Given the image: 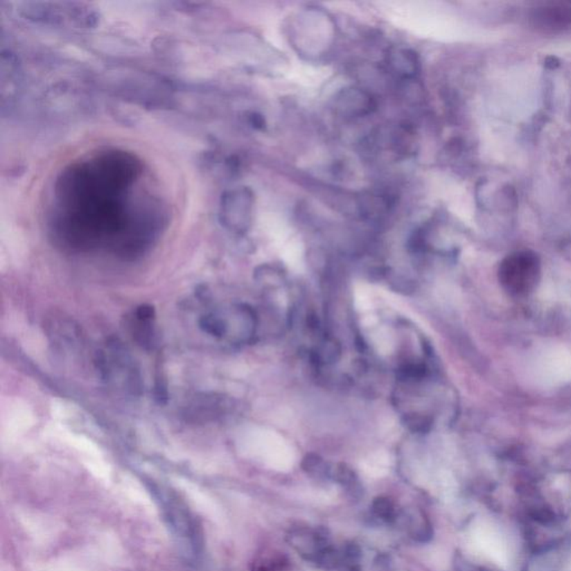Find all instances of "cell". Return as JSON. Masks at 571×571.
Segmentation results:
<instances>
[{
	"mask_svg": "<svg viewBox=\"0 0 571 571\" xmlns=\"http://www.w3.org/2000/svg\"><path fill=\"white\" fill-rule=\"evenodd\" d=\"M387 64L395 75L406 80L416 78L421 71V62L417 53L404 47L392 49L387 53Z\"/></svg>",
	"mask_w": 571,
	"mask_h": 571,
	"instance_id": "obj_9",
	"label": "cell"
},
{
	"mask_svg": "<svg viewBox=\"0 0 571 571\" xmlns=\"http://www.w3.org/2000/svg\"><path fill=\"white\" fill-rule=\"evenodd\" d=\"M455 568L457 571H481L480 568H477V565H472L462 557H457L455 560Z\"/></svg>",
	"mask_w": 571,
	"mask_h": 571,
	"instance_id": "obj_17",
	"label": "cell"
},
{
	"mask_svg": "<svg viewBox=\"0 0 571 571\" xmlns=\"http://www.w3.org/2000/svg\"><path fill=\"white\" fill-rule=\"evenodd\" d=\"M287 560L283 556H269V557H259L254 560L252 565V571H286L287 570Z\"/></svg>",
	"mask_w": 571,
	"mask_h": 571,
	"instance_id": "obj_14",
	"label": "cell"
},
{
	"mask_svg": "<svg viewBox=\"0 0 571 571\" xmlns=\"http://www.w3.org/2000/svg\"><path fill=\"white\" fill-rule=\"evenodd\" d=\"M132 336L144 349H153L157 344L155 310L152 306L141 305L133 310L129 318Z\"/></svg>",
	"mask_w": 571,
	"mask_h": 571,
	"instance_id": "obj_8",
	"label": "cell"
},
{
	"mask_svg": "<svg viewBox=\"0 0 571 571\" xmlns=\"http://www.w3.org/2000/svg\"><path fill=\"white\" fill-rule=\"evenodd\" d=\"M234 403L219 395L202 394L192 397L184 406L183 414L193 423H209L219 420L231 412Z\"/></svg>",
	"mask_w": 571,
	"mask_h": 571,
	"instance_id": "obj_6",
	"label": "cell"
},
{
	"mask_svg": "<svg viewBox=\"0 0 571 571\" xmlns=\"http://www.w3.org/2000/svg\"><path fill=\"white\" fill-rule=\"evenodd\" d=\"M410 532H411L412 537L419 543H428L433 536L431 523L428 522V520L424 517L422 512L411 518Z\"/></svg>",
	"mask_w": 571,
	"mask_h": 571,
	"instance_id": "obj_11",
	"label": "cell"
},
{
	"mask_svg": "<svg viewBox=\"0 0 571 571\" xmlns=\"http://www.w3.org/2000/svg\"><path fill=\"white\" fill-rule=\"evenodd\" d=\"M404 424L414 433H428L432 425L431 417L423 413H407L404 415Z\"/></svg>",
	"mask_w": 571,
	"mask_h": 571,
	"instance_id": "obj_15",
	"label": "cell"
},
{
	"mask_svg": "<svg viewBox=\"0 0 571 571\" xmlns=\"http://www.w3.org/2000/svg\"><path fill=\"white\" fill-rule=\"evenodd\" d=\"M254 195L247 188L229 192L225 197L223 220L229 229L238 234L248 230L252 225Z\"/></svg>",
	"mask_w": 571,
	"mask_h": 571,
	"instance_id": "obj_5",
	"label": "cell"
},
{
	"mask_svg": "<svg viewBox=\"0 0 571 571\" xmlns=\"http://www.w3.org/2000/svg\"><path fill=\"white\" fill-rule=\"evenodd\" d=\"M371 510L377 518L386 522H391L396 518L394 503L389 498L380 497L375 499L374 502L371 503Z\"/></svg>",
	"mask_w": 571,
	"mask_h": 571,
	"instance_id": "obj_16",
	"label": "cell"
},
{
	"mask_svg": "<svg viewBox=\"0 0 571 571\" xmlns=\"http://www.w3.org/2000/svg\"><path fill=\"white\" fill-rule=\"evenodd\" d=\"M331 477H333L340 486L349 489V491L355 490L358 486V479L353 468L340 463L335 468H331Z\"/></svg>",
	"mask_w": 571,
	"mask_h": 571,
	"instance_id": "obj_13",
	"label": "cell"
},
{
	"mask_svg": "<svg viewBox=\"0 0 571 571\" xmlns=\"http://www.w3.org/2000/svg\"><path fill=\"white\" fill-rule=\"evenodd\" d=\"M295 44L307 55H323L333 43L334 25L320 10H307L298 16L294 26Z\"/></svg>",
	"mask_w": 571,
	"mask_h": 571,
	"instance_id": "obj_3",
	"label": "cell"
},
{
	"mask_svg": "<svg viewBox=\"0 0 571 571\" xmlns=\"http://www.w3.org/2000/svg\"><path fill=\"white\" fill-rule=\"evenodd\" d=\"M96 369L106 384L126 396H140L143 380L140 369L121 340L113 338L104 344L95 354Z\"/></svg>",
	"mask_w": 571,
	"mask_h": 571,
	"instance_id": "obj_2",
	"label": "cell"
},
{
	"mask_svg": "<svg viewBox=\"0 0 571 571\" xmlns=\"http://www.w3.org/2000/svg\"><path fill=\"white\" fill-rule=\"evenodd\" d=\"M532 362V374L543 385H557L571 380V351L568 349H545L536 355Z\"/></svg>",
	"mask_w": 571,
	"mask_h": 571,
	"instance_id": "obj_4",
	"label": "cell"
},
{
	"mask_svg": "<svg viewBox=\"0 0 571 571\" xmlns=\"http://www.w3.org/2000/svg\"><path fill=\"white\" fill-rule=\"evenodd\" d=\"M204 334L230 345H243L257 333L258 316L247 304H228L207 309L199 318Z\"/></svg>",
	"mask_w": 571,
	"mask_h": 571,
	"instance_id": "obj_1",
	"label": "cell"
},
{
	"mask_svg": "<svg viewBox=\"0 0 571 571\" xmlns=\"http://www.w3.org/2000/svg\"><path fill=\"white\" fill-rule=\"evenodd\" d=\"M376 107L374 96L360 87H345L335 95L334 109L342 116L364 117L371 114Z\"/></svg>",
	"mask_w": 571,
	"mask_h": 571,
	"instance_id": "obj_7",
	"label": "cell"
},
{
	"mask_svg": "<svg viewBox=\"0 0 571 571\" xmlns=\"http://www.w3.org/2000/svg\"><path fill=\"white\" fill-rule=\"evenodd\" d=\"M304 471L314 477H331V468L319 457V455H306L301 463Z\"/></svg>",
	"mask_w": 571,
	"mask_h": 571,
	"instance_id": "obj_12",
	"label": "cell"
},
{
	"mask_svg": "<svg viewBox=\"0 0 571 571\" xmlns=\"http://www.w3.org/2000/svg\"><path fill=\"white\" fill-rule=\"evenodd\" d=\"M393 206L389 195L378 192H367L358 199V208L364 218L369 220H380L385 217Z\"/></svg>",
	"mask_w": 571,
	"mask_h": 571,
	"instance_id": "obj_10",
	"label": "cell"
}]
</instances>
